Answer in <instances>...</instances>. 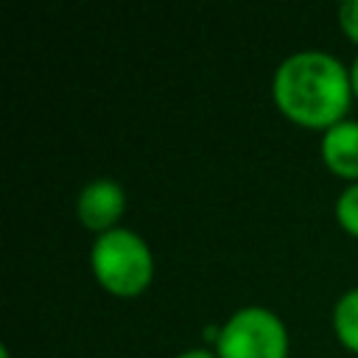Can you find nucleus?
I'll list each match as a JSON object with an SVG mask.
<instances>
[{"label":"nucleus","mask_w":358,"mask_h":358,"mask_svg":"<svg viewBox=\"0 0 358 358\" xmlns=\"http://www.w3.org/2000/svg\"><path fill=\"white\" fill-rule=\"evenodd\" d=\"M218 358H288L291 336L282 316L266 305H243L218 324Z\"/></svg>","instance_id":"obj_3"},{"label":"nucleus","mask_w":358,"mask_h":358,"mask_svg":"<svg viewBox=\"0 0 358 358\" xmlns=\"http://www.w3.org/2000/svg\"><path fill=\"white\" fill-rule=\"evenodd\" d=\"M271 98L285 120L324 131L344 120L355 101L350 64L330 50H294L274 67Z\"/></svg>","instance_id":"obj_1"},{"label":"nucleus","mask_w":358,"mask_h":358,"mask_svg":"<svg viewBox=\"0 0 358 358\" xmlns=\"http://www.w3.org/2000/svg\"><path fill=\"white\" fill-rule=\"evenodd\" d=\"M90 271L112 296L134 299L154 280V252L140 232L120 224L103 235H95L90 246Z\"/></svg>","instance_id":"obj_2"},{"label":"nucleus","mask_w":358,"mask_h":358,"mask_svg":"<svg viewBox=\"0 0 358 358\" xmlns=\"http://www.w3.org/2000/svg\"><path fill=\"white\" fill-rule=\"evenodd\" d=\"M319 154L333 176L344 179L347 185L358 182V120L344 117L324 129L319 137Z\"/></svg>","instance_id":"obj_5"},{"label":"nucleus","mask_w":358,"mask_h":358,"mask_svg":"<svg viewBox=\"0 0 358 358\" xmlns=\"http://www.w3.org/2000/svg\"><path fill=\"white\" fill-rule=\"evenodd\" d=\"M173 358H218V352L213 347H187Z\"/></svg>","instance_id":"obj_9"},{"label":"nucleus","mask_w":358,"mask_h":358,"mask_svg":"<svg viewBox=\"0 0 358 358\" xmlns=\"http://www.w3.org/2000/svg\"><path fill=\"white\" fill-rule=\"evenodd\" d=\"M333 213H336V224L347 235L358 238V182H350V185H344L338 190L336 204H333Z\"/></svg>","instance_id":"obj_7"},{"label":"nucleus","mask_w":358,"mask_h":358,"mask_svg":"<svg viewBox=\"0 0 358 358\" xmlns=\"http://www.w3.org/2000/svg\"><path fill=\"white\" fill-rule=\"evenodd\" d=\"M336 20H338L341 34L352 45H358V0H344L338 6V11H336Z\"/></svg>","instance_id":"obj_8"},{"label":"nucleus","mask_w":358,"mask_h":358,"mask_svg":"<svg viewBox=\"0 0 358 358\" xmlns=\"http://www.w3.org/2000/svg\"><path fill=\"white\" fill-rule=\"evenodd\" d=\"M350 81H352V95H355V101H358V53H355L352 62H350Z\"/></svg>","instance_id":"obj_10"},{"label":"nucleus","mask_w":358,"mask_h":358,"mask_svg":"<svg viewBox=\"0 0 358 358\" xmlns=\"http://www.w3.org/2000/svg\"><path fill=\"white\" fill-rule=\"evenodd\" d=\"M330 324H333V333L341 341V347H347L350 352L358 355V285L338 294V299L333 302Z\"/></svg>","instance_id":"obj_6"},{"label":"nucleus","mask_w":358,"mask_h":358,"mask_svg":"<svg viewBox=\"0 0 358 358\" xmlns=\"http://www.w3.org/2000/svg\"><path fill=\"white\" fill-rule=\"evenodd\" d=\"M123 213H126V190L112 176L90 179L76 196L78 224L95 235H103V232L120 227Z\"/></svg>","instance_id":"obj_4"}]
</instances>
